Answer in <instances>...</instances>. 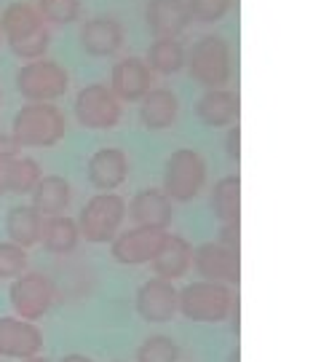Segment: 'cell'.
Returning a JSON list of instances; mask_svg holds the SVG:
<instances>
[{"label":"cell","instance_id":"f546056e","mask_svg":"<svg viewBox=\"0 0 321 362\" xmlns=\"http://www.w3.org/2000/svg\"><path fill=\"white\" fill-rule=\"evenodd\" d=\"M38 13L52 25H73L80 19L83 0H38Z\"/></svg>","mask_w":321,"mask_h":362},{"label":"cell","instance_id":"603a6c76","mask_svg":"<svg viewBox=\"0 0 321 362\" xmlns=\"http://www.w3.org/2000/svg\"><path fill=\"white\" fill-rule=\"evenodd\" d=\"M40 242H43V247L52 255H70V252H75L78 242H80V231H78L75 218H70V215L43 218Z\"/></svg>","mask_w":321,"mask_h":362},{"label":"cell","instance_id":"d6986e66","mask_svg":"<svg viewBox=\"0 0 321 362\" xmlns=\"http://www.w3.org/2000/svg\"><path fill=\"white\" fill-rule=\"evenodd\" d=\"M180 116V97L166 86H155L140 100V121L145 129L164 132Z\"/></svg>","mask_w":321,"mask_h":362},{"label":"cell","instance_id":"d4e9b609","mask_svg":"<svg viewBox=\"0 0 321 362\" xmlns=\"http://www.w3.org/2000/svg\"><path fill=\"white\" fill-rule=\"evenodd\" d=\"M46 22L38 13V8L30 6L27 0H16L11 6H6V11L0 13V35H3L6 43L25 38V35H30L32 30H38Z\"/></svg>","mask_w":321,"mask_h":362},{"label":"cell","instance_id":"1f68e13d","mask_svg":"<svg viewBox=\"0 0 321 362\" xmlns=\"http://www.w3.org/2000/svg\"><path fill=\"white\" fill-rule=\"evenodd\" d=\"M27 250L13 242H0V282L3 279H16L27 272Z\"/></svg>","mask_w":321,"mask_h":362},{"label":"cell","instance_id":"e0dca14e","mask_svg":"<svg viewBox=\"0 0 321 362\" xmlns=\"http://www.w3.org/2000/svg\"><path fill=\"white\" fill-rule=\"evenodd\" d=\"M145 25H147V30L153 33L155 38H177V35H182L190 25L185 0H147Z\"/></svg>","mask_w":321,"mask_h":362},{"label":"cell","instance_id":"ac0fdd59","mask_svg":"<svg viewBox=\"0 0 321 362\" xmlns=\"http://www.w3.org/2000/svg\"><path fill=\"white\" fill-rule=\"evenodd\" d=\"M238 113H241V100L231 89H209L195 103V116L201 118V124L209 129H222V127L238 124Z\"/></svg>","mask_w":321,"mask_h":362},{"label":"cell","instance_id":"d6a6232c","mask_svg":"<svg viewBox=\"0 0 321 362\" xmlns=\"http://www.w3.org/2000/svg\"><path fill=\"white\" fill-rule=\"evenodd\" d=\"M217 245H222L231 252L241 250V226L238 223H222V228L217 233Z\"/></svg>","mask_w":321,"mask_h":362},{"label":"cell","instance_id":"8992f818","mask_svg":"<svg viewBox=\"0 0 321 362\" xmlns=\"http://www.w3.org/2000/svg\"><path fill=\"white\" fill-rule=\"evenodd\" d=\"M70 89V76L54 59H35L19 67L16 73V91L27 103H54Z\"/></svg>","mask_w":321,"mask_h":362},{"label":"cell","instance_id":"cb8c5ba5","mask_svg":"<svg viewBox=\"0 0 321 362\" xmlns=\"http://www.w3.org/2000/svg\"><path fill=\"white\" fill-rule=\"evenodd\" d=\"M209 207L219 223H238L241 218V177L238 175L219 177L209 194Z\"/></svg>","mask_w":321,"mask_h":362},{"label":"cell","instance_id":"83f0119b","mask_svg":"<svg viewBox=\"0 0 321 362\" xmlns=\"http://www.w3.org/2000/svg\"><path fill=\"white\" fill-rule=\"evenodd\" d=\"M137 362H180V346L171 336H147L137 349Z\"/></svg>","mask_w":321,"mask_h":362},{"label":"cell","instance_id":"4dcf8cb0","mask_svg":"<svg viewBox=\"0 0 321 362\" xmlns=\"http://www.w3.org/2000/svg\"><path fill=\"white\" fill-rule=\"evenodd\" d=\"M190 22L201 25H217L231 11V0H185Z\"/></svg>","mask_w":321,"mask_h":362},{"label":"cell","instance_id":"8fae6325","mask_svg":"<svg viewBox=\"0 0 321 362\" xmlns=\"http://www.w3.org/2000/svg\"><path fill=\"white\" fill-rule=\"evenodd\" d=\"M43 349V333L35 322L19 317H0V357L30 360Z\"/></svg>","mask_w":321,"mask_h":362},{"label":"cell","instance_id":"7c38bea8","mask_svg":"<svg viewBox=\"0 0 321 362\" xmlns=\"http://www.w3.org/2000/svg\"><path fill=\"white\" fill-rule=\"evenodd\" d=\"M177 287L174 282H166V279H147L145 285L137 290V314H140L145 322L153 325H164L171 322L174 314H177Z\"/></svg>","mask_w":321,"mask_h":362},{"label":"cell","instance_id":"52a82bcc","mask_svg":"<svg viewBox=\"0 0 321 362\" xmlns=\"http://www.w3.org/2000/svg\"><path fill=\"white\" fill-rule=\"evenodd\" d=\"M123 105L107 83H89L78 91L75 97V118L83 129L110 132L121 124Z\"/></svg>","mask_w":321,"mask_h":362},{"label":"cell","instance_id":"7402d4cb","mask_svg":"<svg viewBox=\"0 0 321 362\" xmlns=\"http://www.w3.org/2000/svg\"><path fill=\"white\" fill-rule=\"evenodd\" d=\"M43 177L40 164L30 156H13L0 158V196H25L35 188V182Z\"/></svg>","mask_w":321,"mask_h":362},{"label":"cell","instance_id":"9a60e30c","mask_svg":"<svg viewBox=\"0 0 321 362\" xmlns=\"http://www.w3.org/2000/svg\"><path fill=\"white\" fill-rule=\"evenodd\" d=\"M89 182L99 194H116L128 180V156L121 148H99L86 167Z\"/></svg>","mask_w":321,"mask_h":362},{"label":"cell","instance_id":"277c9868","mask_svg":"<svg viewBox=\"0 0 321 362\" xmlns=\"http://www.w3.org/2000/svg\"><path fill=\"white\" fill-rule=\"evenodd\" d=\"M126 220V199L118 194H97L83 204L78 215V231L91 245L113 242Z\"/></svg>","mask_w":321,"mask_h":362},{"label":"cell","instance_id":"d590c367","mask_svg":"<svg viewBox=\"0 0 321 362\" xmlns=\"http://www.w3.org/2000/svg\"><path fill=\"white\" fill-rule=\"evenodd\" d=\"M59 362H97V360H91L86 354H67V357H62Z\"/></svg>","mask_w":321,"mask_h":362},{"label":"cell","instance_id":"5b68a950","mask_svg":"<svg viewBox=\"0 0 321 362\" xmlns=\"http://www.w3.org/2000/svg\"><path fill=\"white\" fill-rule=\"evenodd\" d=\"M206 185V161L193 148H177L164 164V194L171 202H193Z\"/></svg>","mask_w":321,"mask_h":362},{"label":"cell","instance_id":"f35d334b","mask_svg":"<svg viewBox=\"0 0 321 362\" xmlns=\"http://www.w3.org/2000/svg\"><path fill=\"white\" fill-rule=\"evenodd\" d=\"M0 40H3V35H0Z\"/></svg>","mask_w":321,"mask_h":362},{"label":"cell","instance_id":"8d00e7d4","mask_svg":"<svg viewBox=\"0 0 321 362\" xmlns=\"http://www.w3.org/2000/svg\"><path fill=\"white\" fill-rule=\"evenodd\" d=\"M22 362H52V360H46V357H40V354H35V357H30V360H22Z\"/></svg>","mask_w":321,"mask_h":362},{"label":"cell","instance_id":"ffe728a7","mask_svg":"<svg viewBox=\"0 0 321 362\" xmlns=\"http://www.w3.org/2000/svg\"><path fill=\"white\" fill-rule=\"evenodd\" d=\"M190 266H193V247L180 233H169L164 247H161V252L150 260L153 274L158 279H166V282L182 279L185 274L190 272Z\"/></svg>","mask_w":321,"mask_h":362},{"label":"cell","instance_id":"74e56055","mask_svg":"<svg viewBox=\"0 0 321 362\" xmlns=\"http://www.w3.org/2000/svg\"><path fill=\"white\" fill-rule=\"evenodd\" d=\"M231 362H238V349L231 351Z\"/></svg>","mask_w":321,"mask_h":362},{"label":"cell","instance_id":"484cf974","mask_svg":"<svg viewBox=\"0 0 321 362\" xmlns=\"http://www.w3.org/2000/svg\"><path fill=\"white\" fill-rule=\"evenodd\" d=\"M185 46L177 38H155L147 49L145 65L150 67L153 76H174L185 67Z\"/></svg>","mask_w":321,"mask_h":362},{"label":"cell","instance_id":"ba28073f","mask_svg":"<svg viewBox=\"0 0 321 362\" xmlns=\"http://www.w3.org/2000/svg\"><path fill=\"white\" fill-rule=\"evenodd\" d=\"M11 309L19 320L27 322H38L43 320L49 309L56 300V287L46 274L38 272H25L22 276H16L11 285Z\"/></svg>","mask_w":321,"mask_h":362},{"label":"cell","instance_id":"3957f363","mask_svg":"<svg viewBox=\"0 0 321 362\" xmlns=\"http://www.w3.org/2000/svg\"><path fill=\"white\" fill-rule=\"evenodd\" d=\"M233 290L217 282H190L177 293V311L190 322H225L231 314Z\"/></svg>","mask_w":321,"mask_h":362},{"label":"cell","instance_id":"2e32d148","mask_svg":"<svg viewBox=\"0 0 321 362\" xmlns=\"http://www.w3.org/2000/svg\"><path fill=\"white\" fill-rule=\"evenodd\" d=\"M126 215L137 226H147V228H166L174 220V202L169 199L161 188H142L131 196L126 204Z\"/></svg>","mask_w":321,"mask_h":362},{"label":"cell","instance_id":"836d02e7","mask_svg":"<svg viewBox=\"0 0 321 362\" xmlns=\"http://www.w3.org/2000/svg\"><path fill=\"white\" fill-rule=\"evenodd\" d=\"M225 153H228V158H231L233 164L241 161V127H238V124L228 127V134H225Z\"/></svg>","mask_w":321,"mask_h":362},{"label":"cell","instance_id":"7a4b0ae2","mask_svg":"<svg viewBox=\"0 0 321 362\" xmlns=\"http://www.w3.org/2000/svg\"><path fill=\"white\" fill-rule=\"evenodd\" d=\"M185 67L195 83L209 89H225L231 81V46L219 35H201L185 57Z\"/></svg>","mask_w":321,"mask_h":362},{"label":"cell","instance_id":"f1b7e54d","mask_svg":"<svg viewBox=\"0 0 321 362\" xmlns=\"http://www.w3.org/2000/svg\"><path fill=\"white\" fill-rule=\"evenodd\" d=\"M11 46V52L19 57V59H25V62H35V59H43L46 52H49V46H52V30L49 25L38 27V30H32L30 35L19 40H11L8 43Z\"/></svg>","mask_w":321,"mask_h":362},{"label":"cell","instance_id":"5bb4252c","mask_svg":"<svg viewBox=\"0 0 321 362\" xmlns=\"http://www.w3.org/2000/svg\"><path fill=\"white\" fill-rule=\"evenodd\" d=\"M153 89V73L140 57H126L113 65L110 73V91L121 103H140Z\"/></svg>","mask_w":321,"mask_h":362},{"label":"cell","instance_id":"9c48e42d","mask_svg":"<svg viewBox=\"0 0 321 362\" xmlns=\"http://www.w3.org/2000/svg\"><path fill=\"white\" fill-rule=\"evenodd\" d=\"M166 228H147V226H134L128 231H118L110 242V255L121 266H145L161 252L166 242Z\"/></svg>","mask_w":321,"mask_h":362},{"label":"cell","instance_id":"4316f807","mask_svg":"<svg viewBox=\"0 0 321 362\" xmlns=\"http://www.w3.org/2000/svg\"><path fill=\"white\" fill-rule=\"evenodd\" d=\"M40 226L43 218L32 207H11L6 215V233H8V242L19 247H32L40 242Z\"/></svg>","mask_w":321,"mask_h":362},{"label":"cell","instance_id":"44dd1931","mask_svg":"<svg viewBox=\"0 0 321 362\" xmlns=\"http://www.w3.org/2000/svg\"><path fill=\"white\" fill-rule=\"evenodd\" d=\"M32 196V204L30 207L38 212L40 218H56L64 215L70 202H73V188L70 182L64 180L62 175H43L35 188L30 191Z\"/></svg>","mask_w":321,"mask_h":362},{"label":"cell","instance_id":"4fadbf2b","mask_svg":"<svg viewBox=\"0 0 321 362\" xmlns=\"http://www.w3.org/2000/svg\"><path fill=\"white\" fill-rule=\"evenodd\" d=\"M78 40L80 49L91 57H116L123 49L126 30L116 16H91L80 25Z\"/></svg>","mask_w":321,"mask_h":362},{"label":"cell","instance_id":"e575fe53","mask_svg":"<svg viewBox=\"0 0 321 362\" xmlns=\"http://www.w3.org/2000/svg\"><path fill=\"white\" fill-rule=\"evenodd\" d=\"M13 156H22V145L16 143L11 134L0 132V158H13Z\"/></svg>","mask_w":321,"mask_h":362},{"label":"cell","instance_id":"30bf717a","mask_svg":"<svg viewBox=\"0 0 321 362\" xmlns=\"http://www.w3.org/2000/svg\"><path fill=\"white\" fill-rule=\"evenodd\" d=\"M193 266L201 279L217 282L225 287H236L241 279V260L238 252L225 250L217 242H204L193 250Z\"/></svg>","mask_w":321,"mask_h":362},{"label":"cell","instance_id":"6da1fadb","mask_svg":"<svg viewBox=\"0 0 321 362\" xmlns=\"http://www.w3.org/2000/svg\"><path fill=\"white\" fill-rule=\"evenodd\" d=\"M67 134L64 113L52 103H27L16 110L11 137L22 148H54Z\"/></svg>","mask_w":321,"mask_h":362}]
</instances>
